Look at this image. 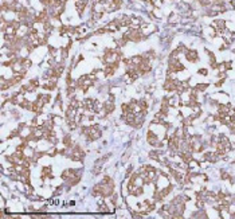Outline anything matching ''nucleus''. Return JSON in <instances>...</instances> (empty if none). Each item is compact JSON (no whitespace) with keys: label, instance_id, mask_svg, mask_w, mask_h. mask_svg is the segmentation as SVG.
I'll use <instances>...</instances> for the list:
<instances>
[{"label":"nucleus","instance_id":"f257e3e1","mask_svg":"<svg viewBox=\"0 0 235 219\" xmlns=\"http://www.w3.org/2000/svg\"><path fill=\"white\" fill-rule=\"evenodd\" d=\"M130 19H132V18H129L128 15H118L117 18H116V20H117L118 24H120V27H129Z\"/></svg>","mask_w":235,"mask_h":219},{"label":"nucleus","instance_id":"f03ea898","mask_svg":"<svg viewBox=\"0 0 235 219\" xmlns=\"http://www.w3.org/2000/svg\"><path fill=\"white\" fill-rule=\"evenodd\" d=\"M118 28H121V27H120V24H118V22L116 19L113 20V22H109L108 24L105 26V30L109 32H117Z\"/></svg>","mask_w":235,"mask_h":219},{"label":"nucleus","instance_id":"7ed1b4c3","mask_svg":"<svg viewBox=\"0 0 235 219\" xmlns=\"http://www.w3.org/2000/svg\"><path fill=\"white\" fill-rule=\"evenodd\" d=\"M185 58H187L190 62H196L199 59V55L195 50H187L185 51Z\"/></svg>","mask_w":235,"mask_h":219},{"label":"nucleus","instance_id":"20e7f679","mask_svg":"<svg viewBox=\"0 0 235 219\" xmlns=\"http://www.w3.org/2000/svg\"><path fill=\"white\" fill-rule=\"evenodd\" d=\"M180 20H181V18L179 14H172V15L169 16V23H177V22H180Z\"/></svg>","mask_w":235,"mask_h":219},{"label":"nucleus","instance_id":"39448f33","mask_svg":"<svg viewBox=\"0 0 235 219\" xmlns=\"http://www.w3.org/2000/svg\"><path fill=\"white\" fill-rule=\"evenodd\" d=\"M199 74H204V75H206V74H207V70H206V69H200V70H199Z\"/></svg>","mask_w":235,"mask_h":219},{"label":"nucleus","instance_id":"423d86ee","mask_svg":"<svg viewBox=\"0 0 235 219\" xmlns=\"http://www.w3.org/2000/svg\"><path fill=\"white\" fill-rule=\"evenodd\" d=\"M224 1H226V3H231L232 0H224Z\"/></svg>","mask_w":235,"mask_h":219}]
</instances>
